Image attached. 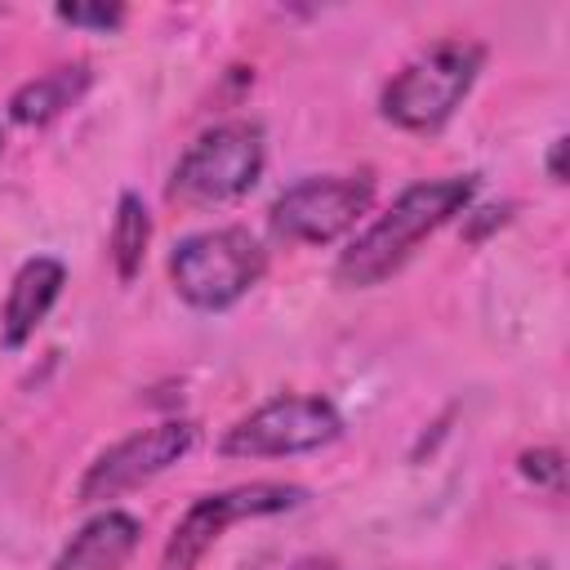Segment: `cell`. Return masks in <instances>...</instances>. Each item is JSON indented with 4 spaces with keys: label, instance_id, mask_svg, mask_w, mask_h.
Masks as SVG:
<instances>
[{
    "label": "cell",
    "instance_id": "obj_1",
    "mask_svg": "<svg viewBox=\"0 0 570 570\" xmlns=\"http://www.w3.org/2000/svg\"><path fill=\"white\" fill-rule=\"evenodd\" d=\"M472 191H476L472 174L410 183L365 232L352 236V245L334 263V281L347 289H370V285L387 281L392 272L405 267V258L419 249L423 236H432L436 227H445L454 214L468 209Z\"/></svg>",
    "mask_w": 570,
    "mask_h": 570
},
{
    "label": "cell",
    "instance_id": "obj_2",
    "mask_svg": "<svg viewBox=\"0 0 570 570\" xmlns=\"http://www.w3.org/2000/svg\"><path fill=\"white\" fill-rule=\"evenodd\" d=\"M485 49L476 40H436L414 53L379 94V111L387 125L405 134H436L472 94Z\"/></svg>",
    "mask_w": 570,
    "mask_h": 570
},
{
    "label": "cell",
    "instance_id": "obj_3",
    "mask_svg": "<svg viewBox=\"0 0 570 570\" xmlns=\"http://www.w3.org/2000/svg\"><path fill=\"white\" fill-rule=\"evenodd\" d=\"M267 272V249L249 227L191 232L169 249V281L196 312L236 307Z\"/></svg>",
    "mask_w": 570,
    "mask_h": 570
},
{
    "label": "cell",
    "instance_id": "obj_4",
    "mask_svg": "<svg viewBox=\"0 0 570 570\" xmlns=\"http://www.w3.org/2000/svg\"><path fill=\"white\" fill-rule=\"evenodd\" d=\"M267 147L254 120H223L205 129L169 174V200L183 205H223L245 196L263 174Z\"/></svg>",
    "mask_w": 570,
    "mask_h": 570
},
{
    "label": "cell",
    "instance_id": "obj_5",
    "mask_svg": "<svg viewBox=\"0 0 570 570\" xmlns=\"http://www.w3.org/2000/svg\"><path fill=\"white\" fill-rule=\"evenodd\" d=\"M343 432L338 410L325 396H272L263 405H254L249 414H240L223 436H218V454L223 459H285V454H312L321 445H330Z\"/></svg>",
    "mask_w": 570,
    "mask_h": 570
},
{
    "label": "cell",
    "instance_id": "obj_6",
    "mask_svg": "<svg viewBox=\"0 0 570 570\" xmlns=\"http://www.w3.org/2000/svg\"><path fill=\"white\" fill-rule=\"evenodd\" d=\"M374 205V178L370 174H312L289 183L272 209L267 223L289 245H330L343 232L361 223Z\"/></svg>",
    "mask_w": 570,
    "mask_h": 570
},
{
    "label": "cell",
    "instance_id": "obj_7",
    "mask_svg": "<svg viewBox=\"0 0 570 570\" xmlns=\"http://www.w3.org/2000/svg\"><path fill=\"white\" fill-rule=\"evenodd\" d=\"M307 499L303 485H289V481H249V485H232V490H218V494H200L183 521L174 525L169 543H165V570H191L200 566V557L236 525V521H249V517H276V512H289Z\"/></svg>",
    "mask_w": 570,
    "mask_h": 570
},
{
    "label": "cell",
    "instance_id": "obj_8",
    "mask_svg": "<svg viewBox=\"0 0 570 570\" xmlns=\"http://www.w3.org/2000/svg\"><path fill=\"white\" fill-rule=\"evenodd\" d=\"M191 441H196V428L187 419H165L107 445L76 481V503H107V499H120L125 490L147 485L151 476L174 468L191 450Z\"/></svg>",
    "mask_w": 570,
    "mask_h": 570
},
{
    "label": "cell",
    "instance_id": "obj_9",
    "mask_svg": "<svg viewBox=\"0 0 570 570\" xmlns=\"http://www.w3.org/2000/svg\"><path fill=\"white\" fill-rule=\"evenodd\" d=\"M62 285H67V267H62L58 258H49V254L27 258V263L13 272L9 294H4V307H0V347L18 352V347L40 330V321H45L49 307L58 303Z\"/></svg>",
    "mask_w": 570,
    "mask_h": 570
},
{
    "label": "cell",
    "instance_id": "obj_10",
    "mask_svg": "<svg viewBox=\"0 0 570 570\" xmlns=\"http://www.w3.org/2000/svg\"><path fill=\"white\" fill-rule=\"evenodd\" d=\"M138 539H142L138 517L120 512V508H107V512L89 517L67 539V548L53 557L49 570H120L129 561V552L138 548Z\"/></svg>",
    "mask_w": 570,
    "mask_h": 570
},
{
    "label": "cell",
    "instance_id": "obj_11",
    "mask_svg": "<svg viewBox=\"0 0 570 570\" xmlns=\"http://www.w3.org/2000/svg\"><path fill=\"white\" fill-rule=\"evenodd\" d=\"M89 80H94L89 62L53 67V71H45V76H36V80H27V85H18L9 94V116L18 125H49V120H58L67 107H76L85 98Z\"/></svg>",
    "mask_w": 570,
    "mask_h": 570
},
{
    "label": "cell",
    "instance_id": "obj_12",
    "mask_svg": "<svg viewBox=\"0 0 570 570\" xmlns=\"http://www.w3.org/2000/svg\"><path fill=\"white\" fill-rule=\"evenodd\" d=\"M147 240H151V214H147L142 196L138 191H120L116 218H111V263H116L120 281H134L142 272Z\"/></svg>",
    "mask_w": 570,
    "mask_h": 570
},
{
    "label": "cell",
    "instance_id": "obj_13",
    "mask_svg": "<svg viewBox=\"0 0 570 570\" xmlns=\"http://www.w3.org/2000/svg\"><path fill=\"white\" fill-rule=\"evenodd\" d=\"M517 463H521V476H525L534 490H548V494H561V490H566V459H561V450L534 445V450H525Z\"/></svg>",
    "mask_w": 570,
    "mask_h": 570
},
{
    "label": "cell",
    "instance_id": "obj_14",
    "mask_svg": "<svg viewBox=\"0 0 570 570\" xmlns=\"http://www.w3.org/2000/svg\"><path fill=\"white\" fill-rule=\"evenodd\" d=\"M53 13L71 27H94V31H116L125 22V4H58Z\"/></svg>",
    "mask_w": 570,
    "mask_h": 570
},
{
    "label": "cell",
    "instance_id": "obj_15",
    "mask_svg": "<svg viewBox=\"0 0 570 570\" xmlns=\"http://www.w3.org/2000/svg\"><path fill=\"white\" fill-rule=\"evenodd\" d=\"M561 156H566V138H552V142H548V178H552V183H566Z\"/></svg>",
    "mask_w": 570,
    "mask_h": 570
},
{
    "label": "cell",
    "instance_id": "obj_16",
    "mask_svg": "<svg viewBox=\"0 0 570 570\" xmlns=\"http://www.w3.org/2000/svg\"><path fill=\"white\" fill-rule=\"evenodd\" d=\"M0 142H4V138H0Z\"/></svg>",
    "mask_w": 570,
    "mask_h": 570
}]
</instances>
